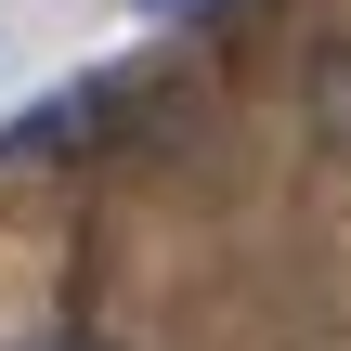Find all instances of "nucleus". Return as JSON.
Returning a JSON list of instances; mask_svg holds the SVG:
<instances>
[{
  "label": "nucleus",
  "instance_id": "f03ea898",
  "mask_svg": "<svg viewBox=\"0 0 351 351\" xmlns=\"http://www.w3.org/2000/svg\"><path fill=\"white\" fill-rule=\"evenodd\" d=\"M313 130H326V143L351 156V26L326 39V65H313Z\"/></svg>",
  "mask_w": 351,
  "mask_h": 351
},
{
  "label": "nucleus",
  "instance_id": "7ed1b4c3",
  "mask_svg": "<svg viewBox=\"0 0 351 351\" xmlns=\"http://www.w3.org/2000/svg\"><path fill=\"white\" fill-rule=\"evenodd\" d=\"M130 13H156V26H182V13H221V0H130Z\"/></svg>",
  "mask_w": 351,
  "mask_h": 351
},
{
  "label": "nucleus",
  "instance_id": "f257e3e1",
  "mask_svg": "<svg viewBox=\"0 0 351 351\" xmlns=\"http://www.w3.org/2000/svg\"><path fill=\"white\" fill-rule=\"evenodd\" d=\"M104 117H117V91H104V78H78V91H52V104H26V117L0 130V169H39V156H65V143H91Z\"/></svg>",
  "mask_w": 351,
  "mask_h": 351
}]
</instances>
